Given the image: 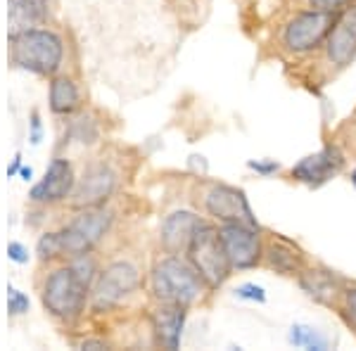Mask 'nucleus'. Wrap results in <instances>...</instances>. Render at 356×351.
I'll return each mask as SVG.
<instances>
[{"instance_id":"nucleus-10","label":"nucleus","mask_w":356,"mask_h":351,"mask_svg":"<svg viewBox=\"0 0 356 351\" xmlns=\"http://www.w3.org/2000/svg\"><path fill=\"white\" fill-rule=\"evenodd\" d=\"M344 169H347V154L342 152L337 142H328V145L316 149L314 154H307L297 164H292L290 178L312 190H318L325 183H330L332 178L340 176Z\"/></svg>"},{"instance_id":"nucleus-16","label":"nucleus","mask_w":356,"mask_h":351,"mask_svg":"<svg viewBox=\"0 0 356 351\" xmlns=\"http://www.w3.org/2000/svg\"><path fill=\"white\" fill-rule=\"evenodd\" d=\"M200 223H202V216H197L195 211H188V209L171 211L162 221V228H159L162 250L166 254H186L188 245H191Z\"/></svg>"},{"instance_id":"nucleus-5","label":"nucleus","mask_w":356,"mask_h":351,"mask_svg":"<svg viewBox=\"0 0 356 351\" xmlns=\"http://www.w3.org/2000/svg\"><path fill=\"white\" fill-rule=\"evenodd\" d=\"M186 256L195 266V270L202 275V280L209 290L223 287L233 273V266H231V261H228L226 250H223L221 238H219V226L207 221V218H202V223L195 230Z\"/></svg>"},{"instance_id":"nucleus-2","label":"nucleus","mask_w":356,"mask_h":351,"mask_svg":"<svg viewBox=\"0 0 356 351\" xmlns=\"http://www.w3.org/2000/svg\"><path fill=\"white\" fill-rule=\"evenodd\" d=\"M150 290L157 302L181 304L191 309L207 292H211L202 275L183 254H166L154 263L150 273Z\"/></svg>"},{"instance_id":"nucleus-21","label":"nucleus","mask_w":356,"mask_h":351,"mask_svg":"<svg viewBox=\"0 0 356 351\" xmlns=\"http://www.w3.org/2000/svg\"><path fill=\"white\" fill-rule=\"evenodd\" d=\"M337 313H340L344 318V323L356 332V283H347V287H344L342 299H340V304H337Z\"/></svg>"},{"instance_id":"nucleus-24","label":"nucleus","mask_w":356,"mask_h":351,"mask_svg":"<svg viewBox=\"0 0 356 351\" xmlns=\"http://www.w3.org/2000/svg\"><path fill=\"white\" fill-rule=\"evenodd\" d=\"M38 256L43 259H55V256H62L60 252V240H57V233H45L41 240H38Z\"/></svg>"},{"instance_id":"nucleus-30","label":"nucleus","mask_w":356,"mask_h":351,"mask_svg":"<svg viewBox=\"0 0 356 351\" xmlns=\"http://www.w3.org/2000/svg\"><path fill=\"white\" fill-rule=\"evenodd\" d=\"M19 164H22V162H19V157H17V159H15V164L8 169V174H10V176H15V174H17V169H19Z\"/></svg>"},{"instance_id":"nucleus-13","label":"nucleus","mask_w":356,"mask_h":351,"mask_svg":"<svg viewBox=\"0 0 356 351\" xmlns=\"http://www.w3.org/2000/svg\"><path fill=\"white\" fill-rule=\"evenodd\" d=\"M261 266L275 270L285 278H297L309 266V259L297 243L280 233L264 235V263Z\"/></svg>"},{"instance_id":"nucleus-32","label":"nucleus","mask_w":356,"mask_h":351,"mask_svg":"<svg viewBox=\"0 0 356 351\" xmlns=\"http://www.w3.org/2000/svg\"><path fill=\"white\" fill-rule=\"evenodd\" d=\"M22 176H24V181H29L33 174H31V169H22Z\"/></svg>"},{"instance_id":"nucleus-20","label":"nucleus","mask_w":356,"mask_h":351,"mask_svg":"<svg viewBox=\"0 0 356 351\" xmlns=\"http://www.w3.org/2000/svg\"><path fill=\"white\" fill-rule=\"evenodd\" d=\"M288 342L297 349H307V351H325L330 349V339L323 335L321 330H316L312 325L295 323L288 332Z\"/></svg>"},{"instance_id":"nucleus-26","label":"nucleus","mask_w":356,"mask_h":351,"mask_svg":"<svg viewBox=\"0 0 356 351\" xmlns=\"http://www.w3.org/2000/svg\"><path fill=\"white\" fill-rule=\"evenodd\" d=\"M8 309H10V313H13V316L26 313V311H29V297L24 295V292L10 287V290H8Z\"/></svg>"},{"instance_id":"nucleus-18","label":"nucleus","mask_w":356,"mask_h":351,"mask_svg":"<svg viewBox=\"0 0 356 351\" xmlns=\"http://www.w3.org/2000/svg\"><path fill=\"white\" fill-rule=\"evenodd\" d=\"M48 0H10V36L48 19Z\"/></svg>"},{"instance_id":"nucleus-6","label":"nucleus","mask_w":356,"mask_h":351,"mask_svg":"<svg viewBox=\"0 0 356 351\" xmlns=\"http://www.w3.org/2000/svg\"><path fill=\"white\" fill-rule=\"evenodd\" d=\"M112 226V211L100 209V206H83L79 216H74L62 230H57V240H60V252L65 256H83L90 254L107 230Z\"/></svg>"},{"instance_id":"nucleus-9","label":"nucleus","mask_w":356,"mask_h":351,"mask_svg":"<svg viewBox=\"0 0 356 351\" xmlns=\"http://www.w3.org/2000/svg\"><path fill=\"white\" fill-rule=\"evenodd\" d=\"M140 285V270L131 261H114L100 273L90 290V307L95 313H105L119 307V302L134 295Z\"/></svg>"},{"instance_id":"nucleus-1","label":"nucleus","mask_w":356,"mask_h":351,"mask_svg":"<svg viewBox=\"0 0 356 351\" xmlns=\"http://www.w3.org/2000/svg\"><path fill=\"white\" fill-rule=\"evenodd\" d=\"M95 278V263L88 254L76 256L69 266L55 268L43 285V307L62 320H74L83 313Z\"/></svg>"},{"instance_id":"nucleus-31","label":"nucleus","mask_w":356,"mask_h":351,"mask_svg":"<svg viewBox=\"0 0 356 351\" xmlns=\"http://www.w3.org/2000/svg\"><path fill=\"white\" fill-rule=\"evenodd\" d=\"M349 181H352V186L356 188V166H354L352 171H349Z\"/></svg>"},{"instance_id":"nucleus-7","label":"nucleus","mask_w":356,"mask_h":351,"mask_svg":"<svg viewBox=\"0 0 356 351\" xmlns=\"http://www.w3.org/2000/svg\"><path fill=\"white\" fill-rule=\"evenodd\" d=\"M204 214L214 223H250L259 226L245 190L228 186V183H207L200 197Z\"/></svg>"},{"instance_id":"nucleus-19","label":"nucleus","mask_w":356,"mask_h":351,"mask_svg":"<svg viewBox=\"0 0 356 351\" xmlns=\"http://www.w3.org/2000/svg\"><path fill=\"white\" fill-rule=\"evenodd\" d=\"M79 105H81V93H79V85L74 83V79H53V83H50V109L55 114H72L76 112Z\"/></svg>"},{"instance_id":"nucleus-23","label":"nucleus","mask_w":356,"mask_h":351,"mask_svg":"<svg viewBox=\"0 0 356 351\" xmlns=\"http://www.w3.org/2000/svg\"><path fill=\"white\" fill-rule=\"evenodd\" d=\"M233 297L240 299V302H250V304H266V287L257 285V283H243L233 290Z\"/></svg>"},{"instance_id":"nucleus-29","label":"nucleus","mask_w":356,"mask_h":351,"mask_svg":"<svg viewBox=\"0 0 356 351\" xmlns=\"http://www.w3.org/2000/svg\"><path fill=\"white\" fill-rule=\"evenodd\" d=\"M110 344L102 342V339H83L81 344H79V349H107Z\"/></svg>"},{"instance_id":"nucleus-14","label":"nucleus","mask_w":356,"mask_h":351,"mask_svg":"<svg viewBox=\"0 0 356 351\" xmlns=\"http://www.w3.org/2000/svg\"><path fill=\"white\" fill-rule=\"evenodd\" d=\"M119 176L110 164L97 162L83 171L81 181L74 188V204L76 206H100L110 199L117 190Z\"/></svg>"},{"instance_id":"nucleus-8","label":"nucleus","mask_w":356,"mask_h":351,"mask_svg":"<svg viewBox=\"0 0 356 351\" xmlns=\"http://www.w3.org/2000/svg\"><path fill=\"white\" fill-rule=\"evenodd\" d=\"M226 256L235 270H252L264 263V230L250 223H216Z\"/></svg>"},{"instance_id":"nucleus-4","label":"nucleus","mask_w":356,"mask_h":351,"mask_svg":"<svg viewBox=\"0 0 356 351\" xmlns=\"http://www.w3.org/2000/svg\"><path fill=\"white\" fill-rule=\"evenodd\" d=\"M13 38V65L31 74L53 76L65 60V43L48 28H26Z\"/></svg>"},{"instance_id":"nucleus-15","label":"nucleus","mask_w":356,"mask_h":351,"mask_svg":"<svg viewBox=\"0 0 356 351\" xmlns=\"http://www.w3.org/2000/svg\"><path fill=\"white\" fill-rule=\"evenodd\" d=\"M74 188H76V178H74V169L67 159H53L45 171L43 181L36 183L31 188V195L29 197L33 202H43V204H53V202H62L69 195H74Z\"/></svg>"},{"instance_id":"nucleus-27","label":"nucleus","mask_w":356,"mask_h":351,"mask_svg":"<svg viewBox=\"0 0 356 351\" xmlns=\"http://www.w3.org/2000/svg\"><path fill=\"white\" fill-rule=\"evenodd\" d=\"M307 8H316V10H328V13H342L344 8L354 5L356 0H304Z\"/></svg>"},{"instance_id":"nucleus-17","label":"nucleus","mask_w":356,"mask_h":351,"mask_svg":"<svg viewBox=\"0 0 356 351\" xmlns=\"http://www.w3.org/2000/svg\"><path fill=\"white\" fill-rule=\"evenodd\" d=\"M186 320H188V307L159 302L157 309L152 311V330L154 337H157V344H162L164 349L181 347Z\"/></svg>"},{"instance_id":"nucleus-25","label":"nucleus","mask_w":356,"mask_h":351,"mask_svg":"<svg viewBox=\"0 0 356 351\" xmlns=\"http://www.w3.org/2000/svg\"><path fill=\"white\" fill-rule=\"evenodd\" d=\"M247 169L254 171V174L261 178H268V176L278 174L283 166H280V162H275V159H250V162H247Z\"/></svg>"},{"instance_id":"nucleus-3","label":"nucleus","mask_w":356,"mask_h":351,"mask_svg":"<svg viewBox=\"0 0 356 351\" xmlns=\"http://www.w3.org/2000/svg\"><path fill=\"white\" fill-rule=\"evenodd\" d=\"M340 13L304 8L292 13L278 28V48L290 57H309L323 50Z\"/></svg>"},{"instance_id":"nucleus-11","label":"nucleus","mask_w":356,"mask_h":351,"mask_svg":"<svg viewBox=\"0 0 356 351\" xmlns=\"http://www.w3.org/2000/svg\"><path fill=\"white\" fill-rule=\"evenodd\" d=\"M321 53L328 74H340L356 60V3L340 13Z\"/></svg>"},{"instance_id":"nucleus-22","label":"nucleus","mask_w":356,"mask_h":351,"mask_svg":"<svg viewBox=\"0 0 356 351\" xmlns=\"http://www.w3.org/2000/svg\"><path fill=\"white\" fill-rule=\"evenodd\" d=\"M69 136L76 138V140L83 142V145H90V142L97 140L100 131H97V124L90 117H81V119H76V122H74L72 131H69Z\"/></svg>"},{"instance_id":"nucleus-28","label":"nucleus","mask_w":356,"mask_h":351,"mask_svg":"<svg viewBox=\"0 0 356 351\" xmlns=\"http://www.w3.org/2000/svg\"><path fill=\"white\" fill-rule=\"evenodd\" d=\"M8 254H10V259H13V261H17V263H26V261H29V252L24 250V245H19V243H10Z\"/></svg>"},{"instance_id":"nucleus-12","label":"nucleus","mask_w":356,"mask_h":351,"mask_svg":"<svg viewBox=\"0 0 356 351\" xmlns=\"http://www.w3.org/2000/svg\"><path fill=\"white\" fill-rule=\"evenodd\" d=\"M295 280L309 299H314L321 307H335V309L342 299L344 287L349 283L337 270L323 266V263H309Z\"/></svg>"}]
</instances>
